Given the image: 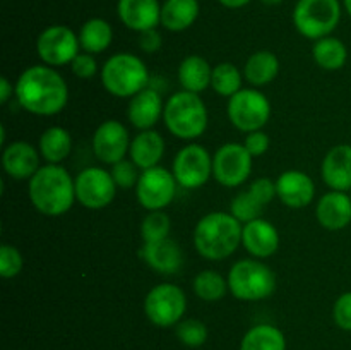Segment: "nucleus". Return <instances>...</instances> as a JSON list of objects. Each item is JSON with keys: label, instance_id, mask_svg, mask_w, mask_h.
<instances>
[{"label": "nucleus", "instance_id": "nucleus-25", "mask_svg": "<svg viewBox=\"0 0 351 350\" xmlns=\"http://www.w3.org/2000/svg\"><path fill=\"white\" fill-rule=\"evenodd\" d=\"M197 0H167L161 5V26L171 33L189 30L199 17Z\"/></svg>", "mask_w": 351, "mask_h": 350}, {"label": "nucleus", "instance_id": "nucleus-14", "mask_svg": "<svg viewBox=\"0 0 351 350\" xmlns=\"http://www.w3.org/2000/svg\"><path fill=\"white\" fill-rule=\"evenodd\" d=\"M171 172L180 187L199 189L213 177V158L201 144H187L175 156Z\"/></svg>", "mask_w": 351, "mask_h": 350}, {"label": "nucleus", "instance_id": "nucleus-32", "mask_svg": "<svg viewBox=\"0 0 351 350\" xmlns=\"http://www.w3.org/2000/svg\"><path fill=\"white\" fill-rule=\"evenodd\" d=\"M211 88L225 98H232L242 89V72L230 62H221L213 67Z\"/></svg>", "mask_w": 351, "mask_h": 350}, {"label": "nucleus", "instance_id": "nucleus-34", "mask_svg": "<svg viewBox=\"0 0 351 350\" xmlns=\"http://www.w3.org/2000/svg\"><path fill=\"white\" fill-rule=\"evenodd\" d=\"M175 333H177V338L189 349H199L208 340V326L201 319L195 318L182 319L175 326Z\"/></svg>", "mask_w": 351, "mask_h": 350}, {"label": "nucleus", "instance_id": "nucleus-21", "mask_svg": "<svg viewBox=\"0 0 351 350\" xmlns=\"http://www.w3.org/2000/svg\"><path fill=\"white\" fill-rule=\"evenodd\" d=\"M163 98L156 89L146 88L130 98L127 117L130 124L139 130H149L163 117Z\"/></svg>", "mask_w": 351, "mask_h": 350}, {"label": "nucleus", "instance_id": "nucleus-3", "mask_svg": "<svg viewBox=\"0 0 351 350\" xmlns=\"http://www.w3.org/2000/svg\"><path fill=\"white\" fill-rule=\"evenodd\" d=\"M242 229L243 225L232 213H208L195 225L194 246L206 259H226L242 244Z\"/></svg>", "mask_w": 351, "mask_h": 350}, {"label": "nucleus", "instance_id": "nucleus-39", "mask_svg": "<svg viewBox=\"0 0 351 350\" xmlns=\"http://www.w3.org/2000/svg\"><path fill=\"white\" fill-rule=\"evenodd\" d=\"M332 318L338 328L351 331V292L339 295L332 307Z\"/></svg>", "mask_w": 351, "mask_h": 350}, {"label": "nucleus", "instance_id": "nucleus-44", "mask_svg": "<svg viewBox=\"0 0 351 350\" xmlns=\"http://www.w3.org/2000/svg\"><path fill=\"white\" fill-rule=\"evenodd\" d=\"M14 91H16V88L10 84L9 79L0 78V103H2V105H5V103L9 102L10 96L14 95Z\"/></svg>", "mask_w": 351, "mask_h": 350}, {"label": "nucleus", "instance_id": "nucleus-40", "mask_svg": "<svg viewBox=\"0 0 351 350\" xmlns=\"http://www.w3.org/2000/svg\"><path fill=\"white\" fill-rule=\"evenodd\" d=\"M249 192L261 202V205L267 206L271 201L274 199L276 194V182H273L271 178L267 177H261L256 178V180L250 184Z\"/></svg>", "mask_w": 351, "mask_h": 350}, {"label": "nucleus", "instance_id": "nucleus-24", "mask_svg": "<svg viewBox=\"0 0 351 350\" xmlns=\"http://www.w3.org/2000/svg\"><path fill=\"white\" fill-rule=\"evenodd\" d=\"M130 160L137 165L141 170L158 167L165 154V139L160 132L149 129L141 130L132 141H130Z\"/></svg>", "mask_w": 351, "mask_h": 350}, {"label": "nucleus", "instance_id": "nucleus-46", "mask_svg": "<svg viewBox=\"0 0 351 350\" xmlns=\"http://www.w3.org/2000/svg\"><path fill=\"white\" fill-rule=\"evenodd\" d=\"M263 3H266V5H278V3H281L283 0H261Z\"/></svg>", "mask_w": 351, "mask_h": 350}, {"label": "nucleus", "instance_id": "nucleus-12", "mask_svg": "<svg viewBox=\"0 0 351 350\" xmlns=\"http://www.w3.org/2000/svg\"><path fill=\"white\" fill-rule=\"evenodd\" d=\"M252 172V154L240 143H226L213 156V177L223 187H239Z\"/></svg>", "mask_w": 351, "mask_h": 350}, {"label": "nucleus", "instance_id": "nucleus-11", "mask_svg": "<svg viewBox=\"0 0 351 350\" xmlns=\"http://www.w3.org/2000/svg\"><path fill=\"white\" fill-rule=\"evenodd\" d=\"M177 178L173 172L163 167H153L143 170L136 185L137 201L147 211H161L173 201L177 194Z\"/></svg>", "mask_w": 351, "mask_h": 350}, {"label": "nucleus", "instance_id": "nucleus-15", "mask_svg": "<svg viewBox=\"0 0 351 350\" xmlns=\"http://www.w3.org/2000/svg\"><path fill=\"white\" fill-rule=\"evenodd\" d=\"M130 150L129 130L119 120H105L93 134V151L106 165L122 161Z\"/></svg>", "mask_w": 351, "mask_h": 350}, {"label": "nucleus", "instance_id": "nucleus-4", "mask_svg": "<svg viewBox=\"0 0 351 350\" xmlns=\"http://www.w3.org/2000/svg\"><path fill=\"white\" fill-rule=\"evenodd\" d=\"M165 126L175 137L192 141L208 129V108L197 93H173L165 103Z\"/></svg>", "mask_w": 351, "mask_h": 350}, {"label": "nucleus", "instance_id": "nucleus-18", "mask_svg": "<svg viewBox=\"0 0 351 350\" xmlns=\"http://www.w3.org/2000/svg\"><path fill=\"white\" fill-rule=\"evenodd\" d=\"M242 246L254 257H271L280 247V233L271 222L264 218L243 223Z\"/></svg>", "mask_w": 351, "mask_h": 350}, {"label": "nucleus", "instance_id": "nucleus-45", "mask_svg": "<svg viewBox=\"0 0 351 350\" xmlns=\"http://www.w3.org/2000/svg\"><path fill=\"white\" fill-rule=\"evenodd\" d=\"M218 2L228 9H242L247 3H250V0H218Z\"/></svg>", "mask_w": 351, "mask_h": 350}, {"label": "nucleus", "instance_id": "nucleus-7", "mask_svg": "<svg viewBox=\"0 0 351 350\" xmlns=\"http://www.w3.org/2000/svg\"><path fill=\"white\" fill-rule=\"evenodd\" d=\"M341 19L339 0H298L293 9V24L307 40L331 36Z\"/></svg>", "mask_w": 351, "mask_h": 350}, {"label": "nucleus", "instance_id": "nucleus-19", "mask_svg": "<svg viewBox=\"0 0 351 350\" xmlns=\"http://www.w3.org/2000/svg\"><path fill=\"white\" fill-rule=\"evenodd\" d=\"M117 14L129 30L137 33L154 30L161 24V5L158 0H119Z\"/></svg>", "mask_w": 351, "mask_h": 350}, {"label": "nucleus", "instance_id": "nucleus-8", "mask_svg": "<svg viewBox=\"0 0 351 350\" xmlns=\"http://www.w3.org/2000/svg\"><path fill=\"white\" fill-rule=\"evenodd\" d=\"M187 311L184 290L173 283H160L147 292L144 299V314L160 328L177 326Z\"/></svg>", "mask_w": 351, "mask_h": 350}, {"label": "nucleus", "instance_id": "nucleus-37", "mask_svg": "<svg viewBox=\"0 0 351 350\" xmlns=\"http://www.w3.org/2000/svg\"><path fill=\"white\" fill-rule=\"evenodd\" d=\"M112 177L115 180L117 187L120 189H132L137 185V180H139L141 175L137 174V165L134 163L132 160H125L123 158L122 161H117L115 165H112Z\"/></svg>", "mask_w": 351, "mask_h": 350}, {"label": "nucleus", "instance_id": "nucleus-43", "mask_svg": "<svg viewBox=\"0 0 351 350\" xmlns=\"http://www.w3.org/2000/svg\"><path fill=\"white\" fill-rule=\"evenodd\" d=\"M161 45H163V38H161L160 31L156 27L139 33V48L144 54H156Z\"/></svg>", "mask_w": 351, "mask_h": 350}, {"label": "nucleus", "instance_id": "nucleus-47", "mask_svg": "<svg viewBox=\"0 0 351 350\" xmlns=\"http://www.w3.org/2000/svg\"><path fill=\"white\" fill-rule=\"evenodd\" d=\"M343 5H345V10L351 16V0H343Z\"/></svg>", "mask_w": 351, "mask_h": 350}, {"label": "nucleus", "instance_id": "nucleus-42", "mask_svg": "<svg viewBox=\"0 0 351 350\" xmlns=\"http://www.w3.org/2000/svg\"><path fill=\"white\" fill-rule=\"evenodd\" d=\"M269 144H271L269 136H267L266 132H263V130H254V132H249L247 134L245 141H243V146H245L247 151L252 154V158L261 156V154L266 153V151L269 150Z\"/></svg>", "mask_w": 351, "mask_h": 350}, {"label": "nucleus", "instance_id": "nucleus-13", "mask_svg": "<svg viewBox=\"0 0 351 350\" xmlns=\"http://www.w3.org/2000/svg\"><path fill=\"white\" fill-rule=\"evenodd\" d=\"M75 199L88 209H103L115 199L117 184L101 167H88L75 177Z\"/></svg>", "mask_w": 351, "mask_h": 350}, {"label": "nucleus", "instance_id": "nucleus-23", "mask_svg": "<svg viewBox=\"0 0 351 350\" xmlns=\"http://www.w3.org/2000/svg\"><path fill=\"white\" fill-rule=\"evenodd\" d=\"M315 216L326 230H343L351 223V196L341 191L328 192L319 199Z\"/></svg>", "mask_w": 351, "mask_h": 350}, {"label": "nucleus", "instance_id": "nucleus-41", "mask_svg": "<svg viewBox=\"0 0 351 350\" xmlns=\"http://www.w3.org/2000/svg\"><path fill=\"white\" fill-rule=\"evenodd\" d=\"M72 72L74 75H77L79 79H93L98 72V64H96V58L91 54H79L77 57L72 60L71 64Z\"/></svg>", "mask_w": 351, "mask_h": 350}, {"label": "nucleus", "instance_id": "nucleus-20", "mask_svg": "<svg viewBox=\"0 0 351 350\" xmlns=\"http://www.w3.org/2000/svg\"><path fill=\"white\" fill-rule=\"evenodd\" d=\"M321 174L332 191H351V144L331 148L322 160Z\"/></svg>", "mask_w": 351, "mask_h": 350}, {"label": "nucleus", "instance_id": "nucleus-38", "mask_svg": "<svg viewBox=\"0 0 351 350\" xmlns=\"http://www.w3.org/2000/svg\"><path fill=\"white\" fill-rule=\"evenodd\" d=\"M23 256L14 246L3 244L0 247V277L14 278L23 270Z\"/></svg>", "mask_w": 351, "mask_h": 350}, {"label": "nucleus", "instance_id": "nucleus-22", "mask_svg": "<svg viewBox=\"0 0 351 350\" xmlns=\"http://www.w3.org/2000/svg\"><path fill=\"white\" fill-rule=\"evenodd\" d=\"M141 256L149 268L161 275H173L184 264V254L173 239L167 237L158 242H144Z\"/></svg>", "mask_w": 351, "mask_h": 350}, {"label": "nucleus", "instance_id": "nucleus-16", "mask_svg": "<svg viewBox=\"0 0 351 350\" xmlns=\"http://www.w3.org/2000/svg\"><path fill=\"white\" fill-rule=\"evenodd\" d=\"M276 194L288 208H305L314 201V180L305 172L287 170L278 177Z\"/></svg>", "mask_w": 351, "mask_h": 350}, {"label": "nucleus", "instance_id": "nucleus-26", "mask_svg": "<svg viewBox=\"0 0 351 350\" xmlns=\"http://www.w3.org/2000/svg\"><path fill=\"white\" fill-rule=\"evenodd\" d=\"M213 69L206 58L199 55H189L178 65V81L184 91L202 93L211 86Z\"/></svg>", "mask_w": 351, "mask_h": 350}, {"label": "nucleus", "instance_id": "nucleus-33", "mask_svg": "<svg viewBox=\"0 0 351 350\" xmlns=\"http://www.w3.org/2000/svg\"><path fill=\"white\" fill-rule=\"evenodd\" d=\"M228 288V280L221 277L218 271L206 270L197 273L194 278V292L199 299L206 302H216L225 297Z\"/></svg>", "mask_w": 351, "mask_h": 350}, {"label": "nucleus", "instance_id": "nucleus-36", "mask_svg": "<svg viewBox=\"0 0 351 350\" xmlns=\"http://www.w3.org/2000/svg\"><path fill=\"white\" fill-rule=\"evenodd\" d=\"M170 216L163 211H149L141 223V235L144 242H158L170 235Z\"/></svg>", "mask_w": 351, "mask_h": 350}, {"label": "nucleus", "instance_id": "nucleus-29", "mask_svg": "<svg viewBox=\"0 0 351 350\" xmlns=\"http://www.w3.org/2000/svg\"><path fill=\"white\" fill-rule=\"evenodd\" d=\"M38 150H40L41 158H43L47 163L58 165L71 154V134H69V130L64 129V127H48V129L41 134L40 143H38Z\"/></svg>", "mask_w": 351, "mask_h": 350}, {"label": "nucleus", "instance_id": "nucleus-30", "mask_svg": "<svg viewBox=\"0 0 351 350\" xmlns=\"http://www.w3.org/2000/svg\"><path fill=\"white\" fill-rule=\"evenodd\" d=\"M240 350H287V338L274 325H256L243 335Z\"/></svg>", "mask_w": 351, "mask_h": 350}, {"label": "nucleus", "instance_id": "nucleus-6", "mask_svg": "<svg viewBox=\"0 0 351 350\" xmlns=\"http://www.w3.org/2000/svg\"><path fill=\"white\" fill-rule=\"evenodd\" d=\"M226 280L230 292L239 301H264L276 290V275L259 259L237 261Z\"/></svg>", "mask_w": 351, "mask_h": 350}, {"label": "nucleus", "instance_id": "nucleus-1", "mask_svg": "<svg viewBox=\"0 0 351 350\" xmlns=\"http://www.w3.org/2000/svg\"><path fill=\"white\" fill-rule=\"evenodd\" d=\"M14 95L26 112L51 117L60 113L67 105L69 86L50 65H33L19 75Z\"/></svg>", "mask_w": 351, "mask_h": 350}, {"label": "nucleus", "instance_id": "nucleus-31", "mask_svg": "<svg viewBox=\"0 0 351 350\" xmlns=\"http://www.w3.org/2000/svg\"><path fill=\"white\" fill-rule=\"evenodd\" d=\"M312 57H314L315 64L321 69L338 71L348 60V50H346V45L341 40L326 36L315 41L314 48H312Z\"/></svg>", "mask_w": 351, "mask_h": 350}, {"label": "nucleus", "instance_id": "nucleus-10", "mask_svg": "<svg viewBox=\"0 0 351 350\" xmlns=\"http://www.w3.org/2000/svg\"><path fill=\"white\" fill-rule=\"evenodd\" d=\"M79 36L64 24H53L40 33L36 40V51L41 62L50 67H62L72 64L81 51Z\"/></svg>", "mask_w": 351, "mask_h": 350}, {"label": "nucleus", "instance_id": "nucleus-28", "mask_svg": "<svg viewBox=\"0 0 351 350\" xmlns=\"http://www.w3.org/2000/svg\"><path fill=\"white\" fill-rule=\"evenodd\" d=\"M79 43L86 54H103L112 45L113 30L108 21L101 17H93L86 21L79 30Z\"/></svg>", "mask_w": 351, "mask_h": 350}, {"label": "nucleus", "instance_id": "nucleus-17", "mask_svg": "<svg viewBox=\"0 0 351 350\" xmlns=\"http://www.w3.org/2000/svg\"><path fill=\"white\" fill-rule=\"evenodd\" d=\"M2 167L16 180L31 178L40 170V150L26 141H16L3 148Z\"/></svg>", "mask_w": 351, "mask_h": 350}, {"label": "nucleus", "instance_id": "nucleus-2", "mask_svg": "<svg viewBox=\"0 0 351 350\" xmlns=\"http://www.w3.org/2000/svg\"><path fill=\"white\" fill-rule=\"evenodd\" d=\"M31 202L45 216H60L75 201V182L64 167L47 163L29 178Z\"/></svg>", "mask_w": 351, "mask_h": 350}, {"label": "nucleus", "instance_id": "nucleus-27", "mask_svg": "<svg viewBox=\"0 0 351 350\" xmlns=\"http://www.w3.org/2000/svg\"><path fill=\"white\" fill-rule=\"evenodd\" d=\"M280 72V60L269 50H261L250 55L243 67V78L252 86H266L276 79Z\"/></svg>", "mask_w": 351, "mask_h": 350}, {"label": "nucleus", "instance_id": "nucleus-5", "mask_svg": "<svg viewBox=\"0 0 351 350\" xmlns=\"http://www.w3.org/2000/svg\"><path fill=\"white\" fill-rule=\"evenodd\" d=\"M103 88L117 98H132L147 88L149 71L134 54H115L101 67Z\"/></svg>", "mask_w": 351, "mask_h": 350}, {"label": "nucleus", "instance_id": "nucleus-9", "mask_svg": "<svg viewBox=\"0 0 351 350\" xmlns=\"http://www.w3.org/2000/svg\"><path fill=\"white\" fill-rule=\"evenodd\" d=\"M226 113L233 126L242 132L261 130L271 117V103L257 89H240L228 98Z\"/></svg>", "mask_w": 351, "mask_h": 350}, {"label": "nucleus", "instance_id": "nucleus-35", "mask_svg": "<svg viewBox=\"0 0 351 350\" xmlns=\"http://www.w3.org/2000/svg\"><path fill=\"white\" fill-rule=\"evenodd\" d=\"M264 208H266V206L261 205L249 191H243L239 192V194L232 199L230 213H232L240 223H249L252 222V220L261 218Z\"/></svg>", "mask_w": 351, "mask_h": 350}]
</instances>
